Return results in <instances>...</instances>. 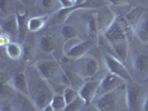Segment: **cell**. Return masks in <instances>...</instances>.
<instances>
[{
    "label": "cell",
    "mask_w": 148,
    "mask_h": 111,
    "mask_svg": "<svg viewBox=\"0 0 148 111\" xmlns=\"http://www.w3.org/2000/svg\"><path fill=\"white\" fill-rule=\"evenodd\" d=\"M110 49L114 56H116V58L125 62L128 58V53H129V41H128V39H124V40L112 42L110 44Z\"/></svg>",
    "instance_id": "obj_17"
},
{
    "label": "cell",
    "mask_w": 148,
    "mask_h": 111,
    "mask_svg": "<svg viewBox=\"0 0 148 111\" xmlns=\"http://www.w3.org/2000/svg\"><path fill=\"white\" fill-rule=\"evenodd\" d=\"M26 44L25 46H22L23 47V57L26 58V60H30L32 57H34V54H35V51H36V49H35V44H34V41L32 40H29V41H25Z\"/></svg>",
    "instance_id": "obj_27"
},
{
    "label": "cell",
    "mask_w": 148,
    "mask_h": 111,
    "mask_svg": "<svg viewBox=\"0 0 148 111\" xmlns=\"http://www.w3.org/2000/svg\"><path fill=\"white\" fill-rule=\"evenodd\" d=\"M134 35L141 44H148V12H144L134 29Z\"/></svg>",
    "instance_id": "obj_16"
},
{
    "label": "cell",
    "mask_w": 148,
    "mask_h": 111,
    "mask_svg": "<svg viewBox=\"0 0 148 111\" xmlns=\"http://www.w3.org/2000/svg\"><path fill=\"white\" fill-rule=\"evenodd\" d=\"M7 56L12 60H19L23 57V47L20 42H15L12 41L5 48Z\"/></svg>",
    "instance_id": "obj_19"
},
{
    "label": "cell",
    "mask_w": 148,
    "mask_h": 111,
    "mask_svg": "<svg viewBox=\"0 0 148 111\" xmlns=\"http://www.w3.org/2000/svg\"><path fill=\"white\" fill-rule=\"evenodd\" d=\"M64 97H65V100H66L67 104L73 102L74 100H76L78 97H79V91L77 89L73 88V87H67V89L64 92Z\"/></svg>",
    "instance_id": "obj_28"
},
{
    "label": "cell",
    "mask_w": 148,
    "mask_h": 111,
    "mask_svg": "<svg viewBox=\"0 0 148 111\" xmlns=\"http://www.w3.org/2000/svg\"><path fill=\"white\" fill-rule=\"evenodd\" d=\"M74 61L75 70L85 80L94 78L98 72V70H99L98 60L94 56L88 54V53L86 56L82 57V58H79V59L74 60Z\"/></svg>",
    "instance_id": "obj_6"
},
{
    "label": "cell",
    "mask_w": 148,
    "mask_h": 111,
    "mask_svg": "<svg viewBox=\"0 0 148 111\" xmlns=\"http://www.w3.org/2000/svg\"><path fill=\"white\" fill-rule=\"evenodd\" d=\"M89 0H76V3L75 5H77V6H82V5H85V3H87Z\"/></svg>",
    "instance_id": "obj_37"
},
{
    "label": "cell",
    "mask_w": 148,
    "mask_h": 111,
    "mask_svg": "<svg viewBox=\"0 0 148 111\" xmlns=\"http://www.w3.org/2000/svg\"><path fill=\"white\" fill-rule=\"evenodd\" d=\"M48 83H49V86L51 88L53 95H64L65 90L68 87L65 83H61V82H57V81H48Z\"/></svg>",
    "instance_id": "obj_29"
},
{
    "label": "cell",
    "mask_w": 148,
    "mask_h": 111,
    "mask_svg": "<svg viewBox=\"0 0 148 111\" xmlns=\"http://www.w3.org/2000/svg\"><path fill=\"white\" fill-rule=\"evenodd\" d=\"M94 15H95L97 29H98V33L99 35H103L105 31L109 28V26L114 22L115 18H116L114 11L109 7H107V6L98 8V10Z\"/></svg>",
    "instance_id": "obj_8"
},
{
    "label": "cell",
    "mask_w": 148,
    "mask_h": 111,
    "mask_svg": "<svg viewBox=\"0 0 148 111\" xmlns=\"http://www.w3.org/2000/svg\"><path fill=\"white\" fill-rule=\"evenodd\" d=\"M60 33H61V36L65 38L66 40L77 37V30H76V28H75L74 26H71V25H64V26L61 27Z\"/></svg>",
    "instance_id": "obj_25"
},
{
    "label": "cell",
    "mask_w": 148,
    "mask_h": 111,
    "mask_svg": "<svg viewBox=\"0 0 148 111\" xmlns=\"http://www.w3.org/2000/svg\"><path fill=\"white\" fill-rule=\"evenodd\" d=\"M100 80L101 79H87L86 81L82 83V86L80 87L79 91V96L82 97L85 100L86 106L92 104V101L95 100V98L97 97V91L100 84Z\"/></svg>",
    "instance_id": "obj_10"
},
{
    "label": "cell",
    "mask_w": 148,
    "mask_h": 111,
    "mask_svg": "<svg viewBox=\"0 0 148 111\" xmlns=\"http://www.w3.org/2000/svg\"><path fill=\"white\" fill-rule=\"evenodd\" d=\"M39 74L44 77L47 81H57L65 83L70 87V81L65 74L64 69L60 63H58L55 59L50 60H39L35 63Z\"/></svg>",
    "instance_id": "obj_3"
},
{
    "label": "cell",
    "mask_w": 148,
    "mask_h": 111,
    "mask_svg": "<svg viewBox=\"0 0 148 111\" xmlns=\"http://www.w3.org/2000/svg\"><path fill=\"white\" fill-rule=\"evenodd\" d=\"M0 26H1V32L7 33L8 36L11 37V39H18V21L16 14L1 18Z\"/></svg>",
    "instance_id": "obj_15"
},
{
    "label": "cell",
    "mask_w": 148,
    "mask_h": 111,
    "mask_svg": "<svg viewBox=\"0 0 148 111\" xmlns=\"http://www.w3.org/2000/svg\"><path fill=\"white\" fill-rule=\"evenodd\" d=\"M104 62L106 68L108 69V72H111V74L118 76L126 82L134 81V76L129 72V70L124 65V62L120 61L118 58H116L115 56L106 53L104 57Z\"/></svg>",
    "instance_id": "obj_7"
},
{
    "label": "cell",
    "mask_w": 148,
    "mask_h": 111,
    "mask_svg": "<svg viewBox=\"0 0 148 111\" xmlns=\"http://www.w3.org/2000/svg\"><path fill=\"white\" fill-rule=\"evenodd\" d=\"M17 21H18V42L23 44L29 33V14L27 10H22L21 12H17Z\"/></svg>",
    "instance_id": "obj_14"
},
{
    "label": "cell",
    "mask_w": 148,
    "mask_h": 111,
    "mask_svg": "<svg viewBox=\"0 0 148 111\" xmlns=\"http://www.w3.org/2000/svg\"><path fill=\"white\" fill-rule=\"evenodd\" d=\"M0 111H17V110H16V108L10 102L2 101V104H1V110Z\"/></svg>",
    "instance_id": "obj_32"
},
{
    "label": "cell",
    "mask_w": 148,
    "mask_h": 111,
    "mask_svg": "<svg viewBox=\"0 0 148 111\" xmlns=\"http://www.w3.org/2000/svg\"><path fill=\"white\" fill-rule=\"evenodd\" d=\"M39 48L40 50L47 54H50L56 49V40L50 35L42 36L39 40Z\"/></svg>",
    "instance_id": "obj_21"
},
{
    "label": "cell",
    "mask_w": 148,
    "mask_h": 111,
    "mask_svg": "<svg viewBox=\"0 0 148 111\" xmlns=\"http://www.w3.org/2000/svg\"><path fill=\"white\" fill-rule=\"evenodd\" d=\"M106 1L110 6H119V5H127V3H129L130 0H106Z\"/></svg>",
    "instance_id": "obj_33"
},
{
    "label": "cell",
    "mask_w": 148,
    "mask_h": 111,
    "mask_svg": "<svg viewBox=\"0 0 148 111\" xmlns=\"http://www.w3.org/2000/svg\"><path fill=\"white\" fill-rule=\"evenodd\" d=\"M9 84L15 89L17 92L29 98V84H28L26 71H19L14 74V77L9 81Z\"/></svg>",
    "instance_id": "obj_12"
},
{
    "label": "cell",
    "mask_w": 148,
    "mask_h": 111,
    "mask_svg": "<svg viewBox=\"0 0 148 111\" xmlns=\"http://www.w3.org/2000/svg\"><path fill=\"white\" fill-rule=\"evenodd\" d=\"M129 31L134 32V29L127 22L125 16H119V17L115 18L114 22L111 23L109 26V28L106 30L103 35H104V37L107 39V41L110 44L112 42L119 41V40L128 39Z\"/></svg>",
    "instance_id": "obj_5"
},
{
    "label": "cell",
    "mask_w": 148,
    "mask_h": 111,
    "mask_svg": "<svg viewBox=\"0 0 148 111\" xmlns=\"http://www.w3.org/2000/svg\"><path fill=\"white\" fill-rule=\"evenodd\" d=\"M82 41V39L78 37H75V38H71V39L66 40L65 44H64V47H62V52H64V54L67 53L69 50H71L73 48H75L77 44H79Z\"/></svg>",
    "instance_id": "obj_30"
},
{
    "label": "cell",
    "mask_w": 148,
    "mask_h": 111,
    "mask_svg": "<svg viewBox=\"0 0 148 111\" xmlns=\"http://www.w3.org/2000/svg\"><path fill=\"white\" fill-rule=\"evenodd\" d=\"M41 111H56V110L53 109V107H52L51 104H49L48 106H46V107H45V108Z\"/></svg>",
    "instance_id": "obj_36"
},
{
    "label": "cell",
    "mask_w": 148,
    "mask_h": 111,
    "mask_svg": "<svg viewBox=\"0 0 148 111\" xmlns=\"http://www.w3.org/2000/svg\"><path fill=\"white\" fill-rule=\"evenodd\" d=\"M50 104L53 107V109L56 111H64L67 106V102L65 100L64 95H55Z\"/></svg>",
    "instance_id": "obj_23"
},
{
    "label": "cell",
    "mask_w": 148,
    "mask_h": 111,
    "mask_svg": "<svg viewBox=\"0 0 148 111\" xmlns=\"http://www.w3.org/2000/svg\"><path fill=\"white\" fill-rule=\"evenodd\" d=\"M126 83L111 92L96 97L91 104L94 108L97 111H128Z\"/></svg>",
    "instance_id": "obj_2"
},
{
    "label": "cell",
    "mask_w": 148,
    "mask_h": 111,
    "mask_svg": "<svg viewBox=\"0 0 148 111\" xmlns=\"http://www.w3.org/2000/svg\"><path fill=\"white\" fill-rule=\"evenodd\" d=\"M39 6L41 10L47 12V15H53L62 8L59 0H39Z\"/></svg>",
    "instance_id": "obj_20"
},
{
    "label": "cell",
    "mask_w": 148,
    "mask_h": 111,
    "mask_svg": "<svg viewBox=\"0 0 148 111\" xmlns=\"http://www.w3.org/2000/svg\"><path fill=\"white\" fill-rule=\"evenodd\" d=\"M140 82L143 83V84H145V86H147V87H148V77H147V78H145L144 80H141Z\"/></svg>",
    "instance_id": "obj_39"
},
{
    "label": "cell",
    "mask_w": 148,
    "mask_h": 111,
    "mask_svg": "<svg viewBox=\"0 0 148 111\" xmlns=\"http://www.w3.org/2000/svg\"><path fill=\"white\" fill-rule=\"evenodd\" d=\"M85 107H87V106H86V102H85V100L82 99V97L79 96L76 100H74L73 102L67 104L64 111H80V110H82Z\"/></svg>",
    "instance_id": "obj_24"
},
{
    "label": "cell",
    "mask_w": 148,
    "mask_h": 111,
    "mask_svg": "<svg viewBox=\"0 0 148 111\" xmlns=\"http://www.w3.org/2000/svg\"><path fill=\"white\" fill-rule=\"evenodd\" d=\"M60 3L62 5V8H69V7H73V5L68 1V0H59Z\"/></svg>",
    "instance_id": "obj_35"
},
{
    "label": "cell",
    "mask_w": 148,
    "mask_h": 111,
    "mask_svg": "<svg viewBox=\"0 0 148 111\" xmlns=\"http://www.w3.org/2000/svg\"><path fill=\"white\" fill-rule=\"evenodd\" d=\"M147 95V86L135 80L126 83V98L128 111H143Z\"/></svg>",
    "instance_id": "obj_4"
},
{
    "label": "cell",
    "mask_w": 148,
    "mask_h": 111,
    "mask_svg": "<svg viewBox=\"0 0 148 111\" xmlns=\"http://www.w3.org/2000/svg\"><path fill=\"white\" fill-rule=\"evenodd\" d=\"M18 1H20V3L25 5V6H34L37 3L38 0H18Z\"/></svg>",
    "instance_id": "obj_34"
},
{
    "label": "cell",
    "mask_w": 148,
    "mask_h": 111,
    "mask_svg": "<svg viewBox=\"0 0 148 111\" xmlns=\"http://www.w3.org/2000/svg\"><path fill=\"white\" fill-rule=\"evenodd\" d=\"M125 83H126V81L124 79H121L120 77L111 74V72H107L100 80V84H99V88L97 91V97L111 92L115 89L119 88L120 86H123Z\"/></svg>",
    "instance_id": "obj_9"
},
{
    "label": "cell",
    "mask_w": 148,
    "mask_h": 111,
    "mask_svg": "<svg viewBox=\"0 0 148 111\" xmlns=\"http://www.w3.org/2000/svg\"><path fill=\"white\" fill-rule=\"evenodd\" d=\"M14 0H0V11H1V18L9 16V11H12L14 9Z\"/></svg>",
    "instance_id": "obj_26"
},
{
    "label": "cell",
    "mask_w": 148,
    "mask_h": 111,
    "mask_svg": "<svg viewBox=\"0 0 148 111\" xmlns=\"http://www.w3.org/2000/svg\"><path fill=\"white\" fill-rule=\"evenodd\" d=\"M133 69L136 77L144 80L148 77V52L143 51L135 54L133 58Z\"/></svg>",
    "instance_id": "obj_11"
},
{
    "label": "cell",
    "mask_w": 148,
    "mask_h": 111,
    "mask_svg": "<svg viewBox=\"0 0 148 111\" xmlns=\"http://www.w3.org/2000/svg\"><path fill=\"white\" fill-rule=\"evenodd\" d=\"M86 29H87V32H88L89 39H96L98 37V29H97V23H96V19H95V15L91 14L90 17L87 19V22H86Z\"/></svg>",
    "instance_id": "obj_22"
},
{
    "label": "cell",
    "mask_w": 148,
    "mask_h": 111,
    "mask_svg": "<svg viewBox=\"0 0 148 111\" xmlns=\"http://www.w3.org/2000/svg\"><path fill=\"white\" fill-rule=\"evenodd\" d=\"M96 44V39H88V40H82L79 44H77L75 48H73L71 50L65 53L68 59L70 60H77L79 58H82L84 56H86L88 51L95 46Z\"/></svg>",
    "instance_id": "obj_13"
},
{
    "label": "cell",
    "mask_w": 148,
    "mask_h": 111,
    "mask_svg": "<svg viewBox=\"0 0 148 111\" xmlns=\"http://www.w3.org/2000/svg\"><path fill=\"white\" fill-rule=\"evenodd\" d=\"M148 111V88H147V95H146V100H145V104H144V110Z\"/></svg>",
    "instance_id": "obj_38"
},
{
    "label": "cell",
    "mask_w": 148,
    "mask_h": 111,
    "mask_svg": "<svg viewBox=\"0 0 148 111\" xmlns=\"http://www.w3.org/2000/svg\"><path fill=\"white\" fill-rule=\"evenodd\" d=\"M11 42H12L11 41V37L8 36L7 33L1 32V36H0V44H1V47L2 48H6L8 44H11Z\"/></svg>",
    "instance_id": "obj_31"
},
{
    "label": "cell",
    "mask_w": 148,
    "mask_h": 111,
    "mask_svg": "<svg viewBox=\"0 0 148 111\" xmlns=\"http://www.w3.org/2000/svg\"><path fill=\"white\" fill-rule=\"evenodd\" d=\"M80 111H88V110H86V107H85V108H84L82 110H80Z\"/></svg>",
    "instance_id": "obj_40"
},
{
    "label": "cell",
    "mask_w": 148,
    "mask_h": 111,
    "mask_svg": "<svg viewBox=\"0 0 148 111\" xmlns=\"http://www.w3.org/2000/svg\"><path fill=\"white\" fill-rule=\"evenodd\" d=\"M28 84H29V100L32 102L36 110H42L46 106L51 102L53 92L48 81L39 74L37 68L30 66L26 70Z\"/></svg>",
    "instance_id": "obj_1"
},
{
    "label": "cell",
    "mask_w": 148,
    "mask_h": 111,
    "mask_svg": "<svg viewBox=\"0 0 148 111\" xmlns=\"http://www.w3.org/2000/svg\"><path fill=\"white\" fill-rule=\"evenodd\" d=\"M50 15H41L37 17H32L29 20V31L35 33L40 30H42L49 23Z\"/></svg>",
    "instance_id": "obj_18"
}]
</instances>
